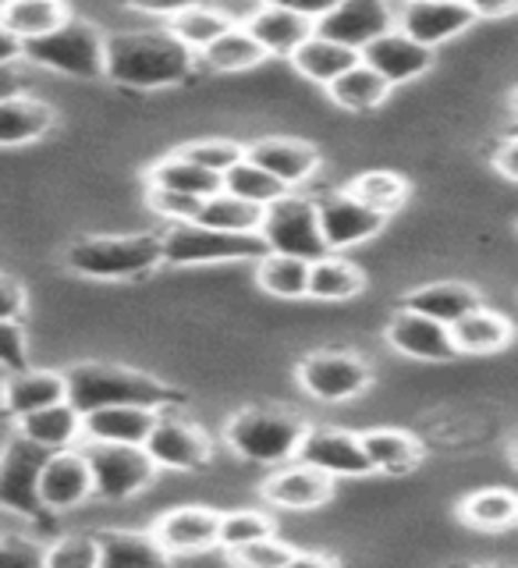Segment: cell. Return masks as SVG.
I'll return each mask as SVG.
<instances>
[{"instance_id":"obj_31","label":"cell","mask_w":518,"mask_h":568,"mask_svg":"<svg viewBox=\"0 0 518 568\" xmlns=\"http://www.w3.org/2000/svg\"><path fill=\"white\" fill-rule=\"evenodd\" d=\"M53 129V106L14 93L0 100V146H22V142H35Z\"/></svg>"},{"instance_id":"obj_43","label":"cell","mask_w":518,"mask_h":568,"mask_svg":"<svg viewBox=\"0 0 518 568\" xmlns=\"http://www.w3.org/2000/svg\"><path fill=\"white\" fill-rule=\"evenodd\" d=\"M271 532H274V519L263 511L238 508V511L221 515V547L224 550H238L260 537H271Z\"/></svg>"},{"instance_id":"obj_11","label":"cell","mask_w":518,"mask_h":568,"mask_svg":"<svg viewBox=\"0 0 518 568\" xmlns=\"http://www.w3.org/2000/svg\"><path fill=\"white\" fill-rule=\"evenodd\" d=\"M402 4L405 0H342L327 18H319L316 32L363 53L377 36L398 29Z\"/></svg>"},{"instance_id":"obj_24","label":"cell","mask_w":518,"mask_h":568,"mask_svg":"<svg viewBox=\"0 0 518 568\" xmlns=\"http://www.w3.org/2000/svg\"><path fill=\"white\" fill-rule=\"evenodd\" d=\"M451 334L461 355H497L515 345L518 327L508 313L484 302V306H476L473 313L461 316L458 324H451Z\"/></svg>"},{"instance_id":"obj_58","label":"cell","mask_w":518,"mask_h":568,"mask_svg":"<svg viewBox=\"0 0 518 568\" xmlns=\"http://www.w3.org/2000/svg\"><path fill=\"white\" fill-rule=\"evenodd\" d=\"M511 132H518V124H515V129H511Z\"/></svg>"},{"instance_id":"obj_8","label":"cell","mask_w":518,"mask_h":568,"mask_svg":"<svg viewBox=\"0 0 518 568\" xmlns=\"http://www.w3.org/2000/svg\"><path fill=\"white\" fill-rule=\"evenodd\" d=\"M79 448L93 469V494L103 501H129L139 490H146L156 476V462L146 444H114V440H85Z\"/></svg>"},{"instance_id":"obj_15","label":"cell","mask_w":518,"mask_h":568,"mask_svg":"<svg viewBox=\"0 0 518 568\" xmlns=\"http://www.w3.org/2000/svg\"><path fill=\"white\" fill-rule=\"evenodd\" d=\"M473 26L476 14L466 0H405L398 14V29L430 50L451 43L455 36L469 32Z\"/></svg>"},{"instance_id":"obj_16","label":"cell","mask_w":518,"mask_h":568,"mask_svg":"<svg viewBox=\"0 0 518 568\" xmlns=\"http://www.w3.org/2000/svg\"><path fill=\"white\" fill-rule=\"evenodd\" d=\"M298 458L309 462L316 469H324L334 479L373 473V462L366 455L363 437L348 434V430H334V426H309V434L302 437Z\"/></svg>"},{"instance_id":"obj_54","label":"cell","mask_w":518,"mask_h":568,"mask_svg":"<svg viewBox=\"0 0 518 568\" xmlns=\"http://www.w3.org/2000/svg\"><path fill=\"white\" fill-rule=\"evenodd\" d=\"M22 50H26V43L18 40V36L8 26H0V68L14 64L18 58H22Z\"/></svg>"},{"instance_id":"obj_19","label":"cell","mask_w":518,"mask_h":568,"mask_svg":"<svg viewBox=\"0 0 518 568\" xmlns=\"http://www.w3.org/2000/svg\"><path fill=\"white\" fill-rule=\"evenodd\" d=\"M40 494L53 515L79 508L85 497H93V469H89V458L79 444L64 452H50L40 476Z\"/></svg>"},{"instance_id":"obj_6","label":"cell","mask_w":518,"mask_h":568,"mask_svg":"<svg viewBox=\"0 0 518 568\" xmlns=\"http://www.w3.org/2000/svg\"><path fill=\"white\" fill-rule=\"evenodd\" d=\"M50 452L43 444L29 440L22 430L11 434L8 444L0 448V508L22 515V519L47 529L53 523V511L43 505L40 476L47 466Z\"/></svg>"},{"instance_id":"obj_22","label":"cell","mask_w":518,"mask_h":568,"mask_svg":"<svg viewBox=\"0 0 518 568\" xmlns=\"http://www.w3.org/2000/svg\"><path fill=\"white\" fill-rule=\"evenodd\" d=\"M245 156L256 160V164L271 174H277L288 189L309 182L319 171V150L313 142H302V139H281V135L260 139L253 146H245Z\"/></svg>"},{"instance_id":"obj_48","label":"cell","mask_w":518,"mask_h":568,"mask_svg":"<svg viewBox=\"0 0 518 568\" xmlns=\"http://www.w3.org/2000/svg\"><path fill=\"white\" fill-rule=\"evenodd\" d=\"M0 366L8 373L29 369V345L22 320H0Z\"/></svg>"},{"instance_id":"obj_33","label":"cell","mask_w":518,"mask_h":568,"mask_svg":"<svg viewBox=\"0 0 518 568\" xmlns=\"http://www.w3.org/2000/svg\"><path fill=\"white\" fill-rule=\"evenodd\" d=\"M146 185H160V189H174V192H185V195H200V200H210L224 189V178L206 171L203 164L189 160L182 150L156 160L146 174Z\"/></svg>"},{"instance_id":"obj_39","label":"cell","mask_w":518,"mask_h":568,"mask_svg":"<svg viewBox=\"0 0 518 568\" xmlns=\"http://www.w3.org/2000/svg\"><path fill=\"white\" fill-rule=\"evenodd\" d=\"M266 58V50L253 40V32L245 26L227 29L221 40H213L203 53H200V64L206 71H221V75H231V71H248L256 68Z\"/></svg>"},{"instance_id":"obj_34","label":"cell","mask_w":518,"mask_h":568,"mask_svg":"<svg viewBox=\"0 0 518 568\" xmlns=\"http://www.w3.org/2000/svg\"><path fill=\"white\" fill-rule=\"evenodd\" d=\"M68 18V0H4L0 4V26H8L22 43L61 29Z\"/></svg>"},{"instance_id":"obj_13","label":"cell","mask_w":518,"mask_h":568,"mask_svg":"<svg viewBox=\"0 0 518 568\" xmlns=\"http://www.w3.org/2000/svg\"><path fill=\"white\" fill-rule=\"evenodd\" d=\"M146 452L153 455V462L160 469L195 473L210 462L213 444H210L203 426H195L182 416H171V408H167V413H160V419L153 426V434L146 440Z\"/></svg>"},{"instance_id":"obj_9","label":"cell","mask_w":518,"mask_h":568,"mask_svg":"<svg viewBox=\"0 0 518 568\" xmlns=\"http://www.w3.org/2000/svg\"><path fill=\"white\" fill-rule=\"evenodd\" d=\"M260 235L271 253L284 256H302V260H319L331 253V245L324 239V227H319V210L316 200L309 195L288 192L266 206V217Z\"/></svg>"},{"instance_id":"obj_10","label":"cell","mask_w":518,"mask_h":568,"mask_svg":"<svg viewBox=\"0 0 518 568\" xmlns=\"http://www.w3.org/2000/svg\"><path fill=\"white\" fill-rule=\"evenodd\" d=\"M298 384L309 390V398L337 405V402L363 395L373 384V366L363 355L345 352V348L313 352L298 363Z\"/></svg>"},{"instance_id":"obj_57","label":"cell","mask_w":518,"mask_h":568,"mask_svg":"<svg viewBox=\"0 0 518 568\" xmlns=\"http://www.w3.org/2000/svg\"><path fill=\"white\" fill-rule=\"evenodd\" d=\"M508 455H511V466L518 469V434L511 437V444H508Z\"/></svg>"},{"instance_id":"obj_5","label":"cell","mask_w":518,"mask_h":568,"mask_svg":"<svg viewBox=\"0 0 518 568\" xmlns=\"http://www.w3.org/2000/svg\"><path fill=\"white\" fill-rule=\"evenodd\" d=\"M22 58L61 71V75L71 79H106V40L103 32L85 22V18L71 14L61 29H53L47 36H35V40H26Z\"/></svg>"},{"instance_id":"obj_55","label":"cell","mask_w":518,"mask_h":568,"mask_svg":"<svg viewBox=\"0 0 518 568\" xmlns=\"http://www.w3.org/2000/svg\"><path fill=\"white\" fill-rule=\"evenodd\" d=\"M22 85H26V75L18 71L14 64H4L0 68V100H8L14 93H22Z\"/></svg>"},{"instance_id":"obj_37","label":"cell","mask_w":518,"mask_h":568,"mask_svg":"<svg viewBox=\"0 0 518 568\" xmlns=\"http://www.w3.org/2000/svg\"><path fill=\"white\" fill-rule=\"evenodd\" d=\"M263 217H266V206L221 189L217 195L203 200V210L195 221L210 224V227H221V231H238V235H260Z\"/></svg>"},{"instance_id":"obj_42","label":"cell","mask_w":518,"mask_h":568,"mask_svg":"<svg viewBox=\"0 0 518 568\" xmlns=\"http://www.w3.org/2000/svg\"><path fill=\"white\" fill-rule=\"evenodd\" d=\"M348 189L359 195L363 203H369L373 210L387 213V217L390 213H398L408 203V192H413V185H408L398 171H366V174L355 178Z\"/></svg>"},{"instance_id":"obj_30","label":"cell","mask_w":518,"mask_h":568,"mask_svg":"<svg viewBox=\"0 0 518 568\" xmlns=\"http://www.w3.org/2000/svg\"><path fill=\"white\" fill-rule=\"evenodd\" d=\"M359 61H363L359 50L327 40V36H319V32H313L309 40L292 53V64L298 75H306L309 82H319V85H331L337 75H345V71Z\"/></svg>"},{"instance_id":"obj_40","label":"cell","mask_w":518,"mask_h":568,"mask_svg":"<svg viewBox=\"0 0 518 568\" xmlns=\"http://www.w3.org/2000/svg\"><path fill=\"white\" fill-rule=\"evenodd\" d=\"M167 29H171L189 50L203 53L213 40H221V36H224L227 29H235V22H231L227 14L206 8V4H195V8H189V11H182V14H174L171 22H167Z\"/></svg>"},{"instance_id":"obj_53","label":"cell","mask_w":518,"mask_h":568,"mask_svg":"<svg viewBox=\"0 0 518 568\" xmlns=\"http://www.w3.org/2000/svg\"><path fill=\"white\" fill-rule=\"evenodd\" d=\"M473 8L476 22L484 18V22H501V18H511L518 14V0H466Z\"/></svg>"},{"instance_id":"obj_7","label":"cell","mask_w":518,"mask_h":568,"mask_svg":"<svg viewBox=\"0 0 518 568\" xmlns=\"http://www.w3.org/2000/svg\"><path fill=\"white\" fill-rule=\"evenodd\" d=\"M263 235H238V231H221L200 221H182L164 231V263L167 266H206V263H231V260H260L266 256Z\"/></svg>"},{"instance_id":"obj_14","label":"cell","mask_w":518,"mask_h":568,"mask_svg":"<svg viewBox=\"0 0 518 568\" xmlns=\"http://www.w3.org/2000/svg\"><path fill=\"white\" fill-rule=\"evenodd\" d=\"M387 345L416 363H455L461 355L448 324H440V320L426 316V313L405 310V306L390 316Z\"/></svg>"},{"instance_id":"obj_3","label":"cell","mask_w":518,"mask_h":568,"mask_svg":"<svg viewBox=\"0 0 518 568\" xmlns=\"http://www.w3.org/2000/svg\"><path fill=\"white\" fill-rule=\"evenodd\" d=\"M164 263V235H89L64 248V266L79 277L132 281Z\"/></svg>"},{"instance_id":"obj_17","label":"cell","mask_w":518,"mask_h":568,"mask_svg":"<svg viewBox=\"0 0 518 568\" xmlns=\"http://www.w3.org/2000/svg\"><path fill=\"white\" fill-rule=\"evenodd\" d=\"M337 479L327 476L324 469L309 466V462H295V466H281L263 479V497L274 508H288V511H316L324 508L334 497Z\"/></svg>"},{"instance_id":"obj_25","label":"cell","mask_w":518,"mask_h":568,"mask_svg":"<svg viewBox=\"0 0 518 568\" xmlns=\"http://www.w3.org/2000/svg\"><path fill=\"white\" fill-rule=\"evenodd\" d=\"M405 310H416L440 320V324H458L461 316L473 313L476 306H484V292L476 288L469 281H430V284H419L416 292H408L402 298Z\"/></svg>"},{"instance_id":"obj_27","label":"cell","mask_w":518,"mask_h":568,"mask_svg":"<svg viewBox=\"0 0 518 568\" xmlns=\"http://www.w3.org/2000/svg\"><path fill=\"white\" fill-rule=\"evenodd\" d=\"M93 537L100 544V568H139L171 561V550L160 544L153 529H100Z\"/></svg>"},{"instance_id":"obj_45","label":"cell","mask_w":518,"mask_h":568,"mask_svg":"<svg viewBox=\"0 0 518 568\" xmlns=\"http://www.w3.org/2000/svg\"><path fill=\"white\" fill-rule=\"evenodd\" d=\"M182 153L189 160H195V164H203L206 171L221 174V178L235 168L238 160H245V146L235 139H200V142H189V146H182Z\"/></svg>"},{"instance_id":"obj_12","label":"cell","mask_w":518,"mask_h":568,"mask_svg":"<svg viewBox=\"0 0 518 568\" xmlns=\"http://www.w3.org/2000/svg\"><path fill=\"white\" fill-rule=\"evenodd\" d=\"M316 210H319V227H324V239L331 245V253L363 245L366 239L380 235L384 224H387V213L363 203L352 189L324 192L316 200Z\"/></svg>"},{"instance_id":"obj_23","label":"cell","mask_w":518,"mask_h":568,"mask_svg":"<svg viewBox=\"0 0 518 568\" xmlns=\"http://www.w3.org/2000/svg\"><path fill=\"white\" fill-rule=\"evenodd\" d=\"M245 29L253 32V40L266 50V58H292V53L316 32L309 18H302L288 8H277V4H260L245 18Z\"/></svg>"},{"instance_id":"obj_1","label":"cell","mask_w":518,"mask_h":568,"mask_svg":"<svg viewBox=\"0 0 518 568\" xmlns=\"http://www.w3.org/2000/svg\"><path fill=\"white\" fill-rule=\"evenodd\" d=\"M200 53L167 32H118L106 40V79L124 89L177 85L195 71Z\"/></svg>"},{"instance_id":"obj_38","label":"cell","mask_w":518,"mask_h":568,"mask_svg":"<svg viewBox=\"0 0 518 568\" xmlns=\"http://www.w3.org/2000/svg\"><path fill=\"white\" fill-rule=\"evenodd\" d=\"M309 260L266 253L256 260V284L277 298H306L309 295Z\"/></svg>"},{"instance_id":"obj_20","label":"cell","mask_w":518,"mask_h":568,"mask_svg":"<svg viewBox=\"0 0 518 568\" xmlns=\"http://www.w3.org/2000/svg\"><path fill=\"white\" fill-rule=\"evenodd\" d=\"M153 532L171 550V558L177 555H200V550L221 547V511L206 505H185L174 508L167 515H160Z\"/></svg>"},{"instance_id":"obj_18","label":"cell","mask_w":518,"mask_h":568,"mask_svg":"<svg viewBox=\"0 0 518 568\" xmlns=\"http://www.w3.org/2000/svg\"><path fill=\"white\" fill-rule=\"evenodd\" d=\"M363 61L373 71H380L390 85H405V82L423 79L426 71L434 68L437 53L430 47H423L419 40H413L408 32L390 29V32L377 36V40L363 47Z\"/></svg>"},{"instance_id":"obj_21","label":"cell","mask_w":518,"mask_h":568,"mask_svg":"<svg viewBox=\"0 0 518 568\" xmlns=\"http://www.w3.org/2000/svg\"><path fill=\"white\" fill-rule=\"evenodd\" d=\"M64 398H68L64 373H50V369H14L4 377V384H0V408H4V416H11L14 423Z\"/></svg>"},{"instance_id":"obj_49","label":"cell","mask_w":518,"mask_h":568,"mask_svg":"<svg viewBox=\"0 0 518 568\" xmlns=\"http://www.w3.org/2000/svg\"><path fill=\"white\" fill-rule=\"evenodd\" d=\"M490 164H494V171H497V174L508 178V182H515V185H518V132H508L505 139H497Z\"/></svg>"},{"instance_id":"obj_29","label":"cell","mask_w":518,"mask_h":568,"mask_svg":"<svg viewBox=\"0 0 518 568\" xmlns=\"http://www.w3.org/2000/svg\"><path fill=\"white\" fill-rule=\"evenodd\" d=\"M458 519L479 532H508L518 526V494L508 487H479L458 501Z\"/></svg>"},{"instance_id":"obj_36","label":"cell","mask_w":518,"mask_h":568,"mask_svg":"<svg viewBox=\"0 0 518 568\" xmlns=\"http://www.w3.org/2000/svg\"><path fill=\"white\" fill-rule=\"evenodd\" d=\"M363 288H366V274L352 260L327 253V256L313 260V266H309V298L345 302V298H355Z\"/></svg>"},{"instance_id":"obj_50","label":"cell","mask_w":518,"mask_h":568,"mask_svg":"<svg viewBox=\"0 0 518 568\" xmlns=\"http://www.w3.org/2000/svg\"><path fill=\"white\" fill-rule=\"evenodd\" d=\"M26 313V288L14 277L0 274V320H22Z\"/></svg>"},{"instance_id":"obj_28","label":"cell","mask_w":518,"mask_h":568,"mask_svg":"<svg viewBox=\"0 0 518 568\" xmlns=\"http://www.w3.org/2000/svg\"><path fill=\"white\" fill-rule=\"evenodd\" d=\"M18 430H22L29 440L43 444L47 452H64V448H75L82 440L85 416L64 398V402H53V405L40 408V413L22 416L18 419Z\"/></svg>"},{"instance_id":"obj_51","label":"cell","mask_w":518,"mask_h":568,"mask_svg":"<svg viewBox=\"0 0 518 568\" xmlns=\"http://www.w3.org/2000/svg\"><path fill=\"white\" fill-rule=\"evenodd\" d=\"M263 4H277V8H288L302 18H309V22L316 26L319 18H327L342 0H263Z\"/></svg>"},{"instance_id":"obj_47","label":"cell","mask_w":518,"mask_h":568,"mask_svg":"<svg viewBox=\"0 0 518 568\" xmlns=\"http://www.w3.org/2000/svg\"><path fill=\"white\" fill-rule=\"evenodd\" d=\"M146 203L153 213H160V217L171 221V224L195 221L203 210L200 195H185V192H174V189H160V185H146Z\"/></svg>"},{"instance_id":"obj_41","label":"cell","mask_w":518,"mask_h":568,"mask_svg":"<svg viewBox=\"0 0 518 568\" xmlns=\"http://www.w3.org/2000/svg\"><path fill=\"white\" fill-rule=\"evenodd\" d=\"M224 189L227 192H235V195H242V200H253V203H260V206H271L274 200H281V195H288L292 189L281 182L277 174H271L266 168H260L256 160H238L235 168H231L227 174H224Z\"/></svg>"},{"instance_id":"obj_26","label":"cell","mask_w":518,"mask_h":568,"mask_svg":"<svg viewBox=\"0 0 518 568\" xmlns=\"http://www.w3.org/2000/svg\"><path fill=\"white\" fill-rule=\"evenodd\" d=\"M160 408L150 405H106L85 413V440H114V444H146Z\"/></svg>"},{"instance_id":"obj_35","label":"cell","mask_w":518,"mask_h":568,"mask_svg":"<svg viewBox=\"0 0 518 568\" xmlns=\"http://www.w3.org/2000/svg\"><path fill=\"white\" fill-rule=\"evenodd\" d=\"M363 444L373 462V473H384V476H405L423 462V444L408 430H390V426H384V430H366Z\"/></svg>"},{"instance_id":"obj_44","label":"cell","mask_w":518,"mask_h":568,"mask_svg":"<svg viewBox=\"0 0 518 568\" xmlns=\"http://www.w3.org/2000/svg\"><path fill=\"white\" fill-rule=\"evenodd\" d=\"M227 558L245 565V568H295L298 550L292 544L277 540L274 532H271V537H260V540L245 544L238 550H227Z\"/></svg>"},{"instance_id":"obj_56","label":"cell","mask_w":518,"mask_h":568,"mask_svg":"<svg viewBox=\"0 0 518 568\" xmlns=\"http://www.w3.org/2000/svg\"><path fill=\"white\" fill-rule=\"evenodd\" d=\"M508 106H511V114H515V124H518V82H515L511 97H508Z\"/></svg>"},{"instance_id":"obj_52","label":"cell","mask_w":518,"mask_h":568,"mask_svg":"<svg viewBox=\"0 0 518 568\" xmlns=\"http://www.w3.org/2000/svg\"><path fill=\"white\" fill-rule=\"evenodd\" d=\"M195 4H203V0H129V8H135L142 14H153V18H167V22L174 14H182Z\"/></svg>"},{"instance_id":"obj_2","label":"cell","mask_w":518,"mask_h":568,"mask_svg":"<svg viewBox=\"0 0 518 568\" xmlns=\"http://www.w3.org/2000/svg\"><path fill=\"white\" fill-rule=\"evenodd\" d=\"M64 381H68V402L82 416L106 405H150L160 408V413L185 405V390L118 363H75L64 369Z\"/></svg>"},{"instance_id":"obj_32","label":"cell","mask_w":518,"mask_h":568,"mask_svg":"<svg viewBox=\"0 0 518 568\" xmlns=\"http://www.w3.org/2000/svg\"><path fill=\"white\" fill-rule=\"evenodd\" d=\"M390 85L380 71H373L366 61L359 64H352L345 75H337L331 85H327V93L337 106H345V111L352 114H366V111H377V106L387 103L390 97Z\"/></svg>"},{"instance_id":"obj_46","label":"cell","mask_w":518,"mask_h":568,"mask_svg":"<svg viewBox=\"0 0 518 568\" xmlns=\"http://www.w3.org/2000/svg\"><path fill=\"white\" fill-rule=\"evenodd\" d=\"M43 565L53 568H97L100 565V544L97 537H61L43 550Z\"/></svg>"},{"instance_id":"obj_4","label":"cell","mask_w":518,"mask_h":568,"mask_svg":"<svg viewBox=\"0 0 518 568\" xmlns=\"http://www.w3.org/2000/svg\"><path fill=\"white\" fill-rule=\"evenodd\" d=\"M309 434V423L288 413V408H242L227 419L224 440L227 448L256 466H284L298 458L302 437Z\"/></svg>"}]
</instances>
